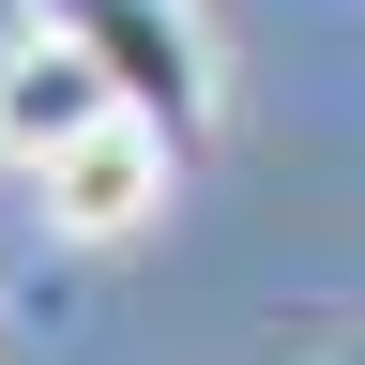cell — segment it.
I'll return each instance as SVG.
<instances>
[{"label": "cell", "instance_id": "obj_1", "mask_svg": "<svg viewBox=\"0 0 365 365\" xmlns=\"http://www.w3.org/2000/svg\"><path fill=\"white\" fill-rule=\"evenodd\" d=\"M16 16H31V31H61V46L122 91L137 122H168L182 153H213V122H228V61H213L198 0H16Z\"/></svg>", "mask_w": 365, "mask_h": 365}, {"label": "cell", "instance_id": "obj_2", "mask_svg": "<svg viewBox=\"0 0 365 365\" xmlns=\"http://www.w3.org/2000/svg\"><path fill=\"white\" fill-rule=\"evenodd\" d=\"M182 168H198V153H182L168 122L107 107L76 153H46V168H31V198H46V228H61V244H137V228L182 198Z\"/></svg>", "mask_w": 365, "mask_h": 365}, {"label": "cell", "instance_id": "obj_3", "mask_svg": "<svg viewBox=\"0 0 365 365\" xmlns=\"http://www.w3.org/2000/svg\"><path fill=\"white\" fill-rule=\"evenodd\" d=\"M107 107H122V91L91 76L61 31H16V46H0V168H16V182H31L46 153H76V137L107 122Z\"/></svg>", "mask_w": 365, "mask_h": 365}, {"label": "cell", "instance_id": "obj_4", "mask_svg": "<svg viewBox=\"0 0 365 365\" xmlns=\"http://www.w3.org/2000/svg\"><path fill=\"white\" fill-rule=\"evenodd\" d=\"M304 365H365V335H350V350H304Z\"/></svg>", "mask_w": 365, "mask_h": 365}]
</instances>
